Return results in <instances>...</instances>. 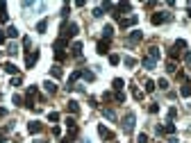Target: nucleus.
Segmentation results:
<instances>
[{"label": "nucleus", "instance_id": "obj_47", "mask_svg": "<svg viewBox=\"0 0 191 143\" xmlns=\"http://www.w3.org/2000/svg\"><path fill=\"white\" fill-rule=\"evenodd\" d=\"M5 39H7V37H5V34H2V32H0V45H2V43H5Z\"/></svg>", "mask_w": 191, "mask_h": 143}, {"label": "nucleus", "instance_id": "obj_26", "mask_svg": "<svg viewBox=\"0 0 191 143\" xmlns=\"http://www.w3.org/2000/svg\"><path fill=\"white\" fill-rule=\"evenodd\" d=\"M123 64H125L127 68H134V66H137V59H132V57H125V59H123Z\"/></svg>", "mask_w": 191, "mask_h": 143}, {"label": "nucleus", "instance_id": "obj_7", "mask_svg": "<svg viewBox=\"0 0 191 143\" xmlns=\"http://www.w3.org/2000/svg\"><path fill=\"white\" fill-rule=\"evenodd\" d=\"M137 16H127V18H121V27H123V30H125V27H132V25H137Z\"/></svg>", "mask_w": 191, "mask_h": 143}, {"label": "nucleus", "instance_id": "obj_20", "mask_svg": "<svg viewBox=\"0 0 191 143\" xmlns=\"http://www.w3.org/2000/svg\"><path fill=\"white\" fill-rule=\"evenodd\" d=\"M2 68H5V71H7V73H9V75H16V71H18V68H16L14 64H11V61H7V64H5Z\"/></svg>", "mask_w": 191, "mask_h": 143}, {"label": "nucleus", "instance_id": "obj_23", "mask_svg": "<svg viewBox=\"0 0 191 143\" xmlns=\"http://www.w3.org/2000/svg\"><path fill=\"white\" fill-rule=\"evenodd\" d=\"M102 34H105V39H112V34H114V27H112V25H105V27H102Z\"/></svg>", "mask_w": 191, "mask_h": 143}, {"label": "nucleus", "instance_id": "obj_1", "mask_svg": "<svg viewBox=\"0 0 191 143\" xmlns=\"http://www.w3.org/2000/svg\"><path fill=\"white\" fill-rule=\"evenodd\" d=\"M169 21H173V14H169V11H157V14H153V18H150L153 25H161V23H169Z\"/></svg>", "mask_w": 191, "mask_h": 143}, {"label": "nucleus", "instance_id": "obj_46", "mask_svg": "<svg viewBox=\"0 0 191 143\" xmlns=\"http://www.w3.org/2000/svg\"><path fill=\"white\" fill-rule=\"evenodd\" d=\"M2 116H7V109H2V107H0V118Z\"/></svg>", "mask_w": 191, "mask_h": 143}, {"label": "nucleus", "instance_id": "obj_45", "mask_svg": "<svg viewBox=\"0 0 191 143\" xmlns=\"http://www.w3.org/2000/svg\"><path fill=\"white\" fill-rule=\"evenodd\" d=\"M184 61H187V64H191V52H187V55H184Z\"/></svg>", "mask_w": 191, "mask_h": 143}, {"label": "nucleus", "instance_id": "obj_31", "mask_svg": "<svg viewBox=\"0 0 191 143\" xmlns=\"http://www.w3.org/2000/svg\"><path fill=\"white\" fill-rule=\"evenodd\" d=\"M48 121H50V123H57V121H59V114H57V111H50V114H48Z\"/></svg>", "mask_w": 191, "mask_h": 143}, {"label": "nucleus", "instance_id": "obj_15", "mask_svg": "<svg viewBox=\"0 0 191 143\" xmlns=\"http://www.w3.org/2000/svg\"><path fill=\"white\" fill-rule=\"evenodd\" d=\"M43 87H46V91H48L50 95L57 93V84H55V82H43Z\"/></svg>", "mask_w": 191, "mask_h": 143}, {"label": "nucleus", "instance_id": "obj_32", "mask_svg": "<svg viewBox=\"0 0 191 143\" xmlns=\"http://www.w3.org/2000/svg\"><path fill=\"white\" fill-rule=\"evenodd\" d=\"M118 61H121V57H118V55H109V64H112V66H116Z\"/></svg>", "mask_w": 191, "mask_h": 143}, {"label": "nucleus", "instance_id": "obj_14", "mask_svg": "<svg viewBox=\"0 0 191 143\" xmlns=\"http://www.w3.org/2000/svg\"><path fill=\"white\" fill-rule=\"evenodd\" d=\"M66 107H68V111H71V114H78V111H80V105H78L75 100H68Z\"/></svg>", "mask_w": 191, "mask_h": 143}, {"label": "nucleus", "instance_id": "obj_4", "mask_svg": "<svg viewBox=\"0 0 191 143\" xmlns=\"http://www.w3.org/2000/svg\"><path fill=\"white\" fill-rule=\"evenodd\" d=\"M41 129H43V125L39 121H30V123H27V132H30V134H39Z\"/></svg>", "mask_w": 191, "mask_h": 143}, {"label": "nucleus", "instance_id": "obj_29", "mask_svg": "<svg viewBox=\"0 0 191 143\" xmlns=\"http://www.w3.org/2000/svg\"><path fill=\"white\" fill-rule=\"evenodd\" d=\"M112 84H114V89H116V91H121V89H123V84H125V82H123L121 77H116V79H114Z\"/></svg>", "mask_w": 191, "mask_h": 143}, {"label": "nucleus", "instance_id": "obj_34", "mask_svg": "<svg viewBox=\"0 0 191 143\" xmlns=\"http://www.w3.org/2000/svg\"><path fill=\"white\" fill-rule=\"evenodd\" d=\"M114 98H116V102H125V93H123V91H116Z\"/></svg>", "mask_w": 191, "mask_h": 143}, {"label": "nucleus", "instance_id": "obj_42", "mask_svg": "<svg viewBox=\"0 0 191 143\" xmlns=\"http://www.w3.org/2000/svg\"><path fill=\"white\" fill-rule=\"evenodd\" d=\"M2 14H7V5L0 2V16H2Z\"/></svg>", "mask_w": 191, "mask_h": 143}, {"label": "nucleus", "instance_id": "obj_25", "mask_svg": "<svg viewBox=\"0 0 191 143\" xmlns=\"http://www.w3.org/2000/svg\"><path fill=\"white\" fill-rule=\"evenodd\" d=\"M143 87H146V93H153V91H155V82H153V79H146Z\"/></svg>", "mask_w": 191, "mask_h": 143}, {"label": "nucleus", "instance_id": "obj_36", "mask_svg": "<svg viewBox=\"0 0 191 143\" xmlns=\"http://www.w3.org/2000/svg\"><path fill=\"white\" fill-rule=\"evenodd\" d=\"M148 111H150V114H157V111H159V105H150Z\"/></svg>", "mask_w": 191, "mask_h": 143}, {"label": "nucleus", "instance_id": "obj_10", "mask_svg": "<svg viewBox=\"0 0 191 143\" xmlns=\"http://www.w3.org/2000/svg\"><path fill=\"white\" fill-rule=\"evenodd\" d=\"M180 95H182V98H189V95H191V82H184V84H182Z\"/></svg>", "mask_w": 191, "mask_h": 143}, {"label": "nucleus", "instance_id": "obj_40", "mask_svg": "<svg viewBox=\"0 0 191 143\" xmlns=\"http://www.w3.org/2000/svg\"><path fill=\"white\" fill-rule=\"evenodd\" d=\"M55 57H57V61H64V59H66V55H64V52H55Z\"/></svg>", "mask_w": 191, "mask_h": 143}, {"label": "nucleus", "instance_id": "obj_37", "mask_svg": "<svg viewBox=\"0 0 191 143\" xmlns=\"http://www.w3.org/2000/svg\"><path fill=\"white\" fill-rule=\"evenodd\" d=\"M11 100H14V105H21V102H23V98H21L18 93H14V98H11Z\"/></svg>", "mask_w": 191, "mask_h": 143}, {"label": "nucleus", "instance_id": "obj_28", "mask_svg": "<svg viewBox=\"0 0 191 143\" xmlns=\"http://www.w3.org/2000/svg\"><path fill=\"white\" fill-rule=\"evenodd\" d=\"M50 75H53V77H62V68L59 66H53V68H50Z\"/></svg>", "mask_w": 191, "mask_h": 143}, {"label": "nucleus", "instance_id": "obj_50", "mask_svg": "<svg viewBox=\"0 0 191 143\" xmlns=\"http://www.w3.org/2000/svg\"><path fill=\"white\" fill-rule=\"evenodd\" d=\"M62 143H68V141H66V139H64V141H62Z\"/></svg>", "mask_w": 191, "mask_h": 143}, {"label": "nucleus", "instance_id": "obj_18", "mask_svg": "<svg viewBox=\"0 0 191 143\" xmlns=\"http://www.w3.org/2000/svg\"><path fill=\"white\" fill-rule=\"evenodd\" d=\"M141 39H143V34L139 32V30H134V32L130 34V43H137V41H141Z\"/></svg>", "mask_w": 191, "mask_h": 143}, {"label": "nucleus", "instance_id": "obj_11", "mask_svg": "<svg viewBox=\"0 0 191 143\" xmlns=\"http://www.w3.org/2000/svg\"><path fill=\"white\" fill-rule=\"evenodd\" d=\"M71 52H73V57H82V43L75 41V43H73V48H71Z\"/></svg>", "mask_w": 191, "mask_h": 143}, {"label": "nucleus", "instance_id": "obj_49", "mask_svg": "<svg viewBox=\"0 0 191 143\" xmlns=\"http://www.w3.org/2000/svg\"><path fill=\"white\" fill-rule=\"evenodd\" d=\"M189 18H191V5H189Z\"/></svg>", "mask_w": 191, "mask_h": 143}, {"label": "nucleus", "instance_id": "obj_12", "mask_svg": "<svg viewBox=\"0 0 191 143\" xmlns=\"http://www.w3.org/2000/svg\"><path fill=\"white\" fill-rule=\"evenodd\" d=\"M148 59H153V61H157L159 59V48H148Z\"/></svg>", "mask_w": 191, "mask_h": 143}, {"label": "nucleus", "instance_id": "obj_5", "mask_svg": "<svg viewBox=\"0 0 191 143\" xmlns=\"http://www.w3.org/2000/svg\"><path fill=\"white\" fill-rule=\"evenodd\" d=\"M175 132V125L173 123H166V125H159L157 127V134H173Z\"/></svg>", "mask_w": 191, "mask_h": 143}, {"label": "nucleus", "instance_id": "obj_3", "mask_svg": "<svg viewBox=\"0 0 191 143\" xmlns=\"http://www.w3.org/2000/svg\"><path fill=\"white\" fill-rule=\"evenodd\" d=\"M78 30H80L78 23H68V25H64V27H62V37L68 41L71 37H75V34H78Z\"/></svg>", "mask_w": 191, "mask_h": 143}, {"label": "nucleus", "instance_id": "obj_17", "mask_svg": "<svg viewBox=\"0 0 191 143\" xmlns=\"http://www.w3.org/2000/svg\"><path fill=\"white\" fill-rule=\"evenodd\" d=\"M46 30H48V18H43V21H39V23H37V32H41V34H43Z\"/></svg>", "mask_w": 191, "mask_h": 143}, {"label": "nucleus", "instance_id": "obj_19", "mask_svg": "<svg viewBox=\"0 0 191 143\" xmlns=\"http://www.w3.org/2000/svg\"><path fill=\"white\" fill-rule=\"evenodd\" d=\"M155 66H157V61H153V59H148V57H146V59H143V68H146V71H153V68Z\"/></svg>", "mask_w": 191, "mask_h": 143}, {"label": "nucleus", "instance_id": "obj_35", "mask_svg": "<svg viewBox=\"0 0 191 143\" xmlns=\"http://www.w3.org/2000/svg\"><path fill=\"white\" fill-rule=\"evenodd\" d=\"M177 57H180V50L173 48V50H171V59H177Z\"/></svg>", "mask_w": 191, "mask_h": 143}, {"label": "nucleus", "instance_id": "obj_43", "mask_svg": "<svg viewBox=\"0 0 191 143\" xmlns=\"http://www.w3.org/2000/svg\"><path fill=\"white\" fill-rule=\"evenodd\" d=\"M159 89H169V82H166V79H159Z\"/></svg>", "mask_w": 191, "mask_h": 143}, {"label": "nucleus", "instance_id": "obj_38", "mask_svg": "<svg viewBox=\"0 0 191 143\" xmlns=\"http://www.w3.org/2000/svg\"><path fill=\"white\" fill-rule=\"evenodd\" d=\"M137 141H139V143H148V134H139Z\"/></svg>", "mask_w": 191, "mask_h": 143}, {"label": "nucleus", "instance_id": "obj_16", "mask_svg": "<svg viewBox=\"0 0 191 143\" xmlns=\"http://www.w3.org/2000/svg\"><path fill=\"white\" fill-rule=\"evenodd\" d=\"M5 37H9V39H16V37H18V30H16L14 25H9V27H7V32H5Z\"/></svg>", "mask_w": 191, "mask_h": 143}, {"label": "nucleus", "instance_id": "obj_48", "mask_svg": "<svg viewBox=\"0 0 191 143\" xmlns=\"http://www.w3.org/2000/svg\"><path fill=\"white\" fill-rule=\"evenodd\" d=\"M34 143H46V141H41V139H37V141H34Z\"/></svg>", "mask_w": 191, "mask_h": 143}, {"label": "nucleus", "instance_id": "obj_8", "mask_svg": "<svg viewBox=\"0 0 191 143\" xmlns=\"http://www.w3.org/2000/svg\"><path fill=\"white\" fill-rule=\"evenodd\" d=\"M66 45H68V41H66L64 37H59V39L55 41V52H64V48H66Z\"/></svg>", "mask_w": 191, "mask_h": 143}, {"label": "nucleus", "instance_id": "obj_33", "mask_svg": "<svg viewBox=\"0 0 191 143\" xmlns=\"http://www.w3.org/2000/svg\"><path fill=\"white\" fill-rule=\"evenodd\" d=\"M173 48H177V50L187 48V41H182V39H177V41H175V45H173Z\"/></svg>", "mask_w": 191, "mask_h": 143}, {"label": "nucleus", "instance_id": "obj_13", "mask_svg": "<svg viewBox=\"0 0 191 143\" xmlns=\"http://www.w3.org/2000/svg\"><path fill=\"white\" fill-rule=\"evenodd\" d=\"M109 52V43L107 41H100L98 43V55H107Z\"/></svg>", "mask_w": 191, "mask_h": 143}, {"label": "nucleus", "instance_id": "obj_2", "mask_svg": "<svg viewBox=\"0 0 191 143\" xmlns=\"http://www.w3.org/2000/svg\"><path fill=\"white\" fill-rule=\"evenodd\" d=\"M134 121H137V116H134L132 111H127L125 118H123V132H125V134H130L132 129H134Z\"/></svg>", "mask_w": 191, "mask_h": 143}, {"label": "nucleus", "instance_id": "obj_24", "mask_svg": "<svg viewBox=\"0 0 191 143\" xmlns=\"http://www.w3.org/2000/svg\"><path fill=\"white\" fill-rule=\"evenodd\" d=\"M18 52V45L16 43H7V55H16Z\"/></svg>", "mask_w": 191, "mask_h": 143}, {"label": "nucleus", "instance_id": "obj_30", "mask_svg": "<svg viewBox=\"0 0 191 143\" xmlns=\"http://www.w3.org/2000/svg\"><path fill=\"white\" fill-rule=\"evenodd\" d=\"M132 95H134V100H143V93H141L137 87H132Z\"/></svg>", "mask_w": 191, "mask_h": 143}, {"label": "nucleus", "instance_id": "obj_39", "mask_svg": "<svg viewBox=\"0 0 191 143\" xmlns=\"http://www.w3.org/2000/svg\"><path fill=\"white\" fill-rule=\"evenodd\" d=\"M21 82H23L21 77H14V79H11V87H21Z\"/></svg>", "mask_w": 191, "mask_h": 143}, {"label": "nucleus", "instance_id": "obj_44", "mask_svg": "<svg viewBox=\"0 0 191 143\" xmlns=\"http://www.w3.org/2000/svg\"><path fill=\"white\" fill-rule=\"evenodd\" d=\"M94 16H96V18H100V16H102V9H100V7L94 9Z\"/></svg>", "mask_w": 191, "mask_h": 143}, {"label": "nucleus", "instance_id": "obj_9", "mask_svg": "<svg viewBox=\"0 0 191 143\" xmlns=\"http://www.w3.org/2000/svg\"><path fill=\"white\" fill-rule=\"evenodd\" d=\"M37 59H39V52H30V55L25 57V66H27V68H32L34 64H37Z\"/></svg>", "mask_w": 191, "mask_h": 143}, {"label": "nucleus", "instance_id": "obj_6", "mask_svg": "<svg viewBox=\"0 0 191 143\" xmlns=\"http://www.w3.org/2000/svg\"><path fill=\"white\" fill-rule=\"evenodd\" d=\"M98 134H100L102 139H107V141H114V132H109L105 125H98Z\"/></svg>", "mask_w": 191, "mask_h": 143}, {"label": "nucleus", "instance_id": "obj_21", "mask_svg": "<svg viewBox=\"0 0 191 143\" xmlns=\"http://www.w3.org/2000/svg\"><path fill=\"white\" fill-rule=\"evenodd\" d=\"M102 116H105L107 121H116V114H114L112 109H102Z\"/></svg>", "mask_w": 191, "mask_h": 143}, {"label": "nucleus", "instance_id": "obj_27", "mask_svg": "<svg viewBox=\"0 0 191 143\" xmlns=\"http://www.w3.org/2000/svg\"><path fill=\"white\" fill-rule=\"evenodd\" d=\"M82 77L86 79V82H94V79H96V75H94L91 71H82Z\"/></svg>", "mask_w": 191, "mask_h": 143}, {"label": "nucleus", "instance_id": "obj_22", "mask_svg": "<svg viewBox=\"0 0 191 143\" xmlns=\"http://www.w3.org/2000/svg\"><path fill=\"white\" fill-rule=\"evenodd\" d=\"M166 71H169V73H175V71H177V64H175L173 59H169V61H166Z\"/></svg>", "mask_w": 191, "mask_h": 143}, {"label": "nucleus", "instance_id": "obj_41", "mask_svg": "<svg viewBox=\"0 0 191 143\" xmlns=\"http://www.w3.org/2000/svg\"><path fill=\"white\" fill-rule=\"evenodd\" d=\"M177 116V109H175V107H173V109H169V118H175Z\"/></svg>", "mask_w": 191, "mask_h": 143}]
</instances>
